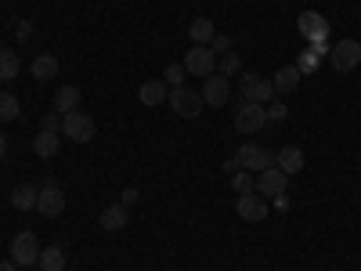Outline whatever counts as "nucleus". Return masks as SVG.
<instances>
[{"label": "nucleus", "instance_id": "1", "mask_svg": "<svg viewBox=\"0 0 361 271\" xmlns=\"http://www.w3.org/2000/svg\"><path fill=\"white\" fill-rule=\"evenodd\" d=\"M62 138L76 141V145H87V141H94V119H90L87 112H66L62 116Z\"/></svg>", "mask_w": 361, "mask_h": 271}, {"label": "nucleus", "instance_id": "12", "mask_svg": "<svg viewBox=\"0 0 361 271\" xmlns=\"http://www.w3.org/2000/svg\"><path fill=\"white\" fill-rule=\"evenodd\" d=\"M286 185H289V174H282L279 167H267V170H260V177H257V195H264V199L286 195Z\"/></svg>", "mask_w": 361, "mask_h": 271}, {"label": "nucleus", "instance_id": "13", "mask_svg": "<svg viewBox=\"0 0 361 271\" xmlns=\"http://www.w3.org/2000/svg\"><path fill=\"white\" fill-rule=\"evenodd\" d=\"M235 210H238V217L250 221V224L267 221V199H264V195H257V192H250V195H238V199H235Z\"/></svg>", "mask_w": 361, "mask_h": 271}, {"label": "nucleus", "instance_id": "2", "mask_svg": "<svg viewBox=\"0 0 361 271\" xmlns=\"http://www.w3.org/2000/svg\"><path fill=\"white\" fill-rule=\"evenodd\" d=\"M235 163H238V170H267V167H275V156L267 152V148H260L257 141H246V145H238V152H235Z\"/></svg>", "mask_w": 361, "mask_h": 271}, {"label": "nucleus", "instance_id": "25", "mask_svg": "<svg viewBox=\"0 0 361 271\" xmlns=\"http://www.w3.org/2000/svg\"><path fill=\"white\" fill-rule=\"evenodd\" d=\"M18 116H22L18 98L11 95V90H0V119H4V124H11V119H18Z\"/></svg>", "mask_w": 361, "mask_h": 271}, {"label": "nucleus", "instance_id": "11", "mask_svg": "<svg viewBox=\"0 0 361 271\" xmlns=\"http://www.w3.org/2000/svg\"><path fill=\"white\" fill-rule=\"evenodd\" d=\"M238 87H243V98L246 102H271V95H275V87H271V80H264L260 73H243V80H238Z\"/></svg>", "mask_w": 361, "mask_h": 271}, {"label": "nucleus", "instance_id": "20", "mask_svg": "<svg viewBox=\"0 0 361 271\" xmlns=\"http://www.w3.org/2000/svg\"><path fill=\"white\" fill-rule=\"evenodd\" d=\"M296 83H300V69H296V66H282V69L275 73V80H271L275 95H293Z\"/></svg>", "mask_w": 361, "mask_h": 271}, {"label": "nucleus", "instance_id": "10", "mask_svg": "<svg viewBox=\"0 0 361 271\" xmlns=\"http://www.w3.org/2000/svg\"><path fill=\"white\" fill-rule=\"evenodd\" d=\"M37 210L44 217H58L66 210V192L58 188V181H44L40 192H37Z\"/></svg>", "mask_w": 361, "mask_h": 271}, {"label": "nucleus", "instance_id": "28", "mask_svg": "<svg viewBox=\"0 0 361 271\" xmlns=\"http://www.w3.org/2000/svg\"><path fill=\"white\" fill-rule=\"evenodd\" d=\"M185 76H188V69H185V66H177V62L163 69V80H166V87H185Z\"/></svg>", "mask_w": 361, "mask_h": 271}, {"label": "nucleus", "instance_id": "23", "mask_svg": "<svg viewBox=\"0 0 361 271\" xmlns=\"http://www.w3.org/2000/svg\"><path fill=\"white\" fill-rule=\"evenodd\" d=\"M37 192H40V188H33V185L11 188V206H15V210H37Z\"/></svg>", "mask_w": 361, "mask_h": 271}, {"label": "nucleus", "instance_id": "14", "mask_svg": "<svg viewBox=\"0 0 361 271\" xmlns=\"http://www.w3.org/2000/svg\"><path fill=\"white\" fill-rule=\"evenodd\" d=\"M275 167L282 174H300V170H304V152H300L296 145H282L275 152Z\"/></svg>", "mask_w": 361, "mask_h": 271}, {"label": "nucleus", "instance_id": "16", "mask_svg": "<svg viewBox=\"0 0 361 271\" xmlns=\"http://www.w3.org/2000/svg\"><path fill=\"white\" fill-rule=\"evenodd\" d=\"M58 148H62V134H58V131H40V134L33 138V152H37L40 159L58 156Z\"/></svg>", "mask_w": 361, "mask_h": 271}, {"label": "nucleus", "instance_id": "7", "mask_svg": "<svg viewBox=\"0 0 361 271\" xmlns=\"http://www.w3.org/2000/svg\"><path fill=\"white\" fill-rule=\"evenodd\" d=\"M296 33L304 37L307 44L329 40V22H325L322 11H300V15H296Z\"/></svg>", "mask_w": 361, "mask_h": 271}, {"label": "nucleus", "instance_id": "34", "mask_svg": "<svg viewBox=\"0 0 361 271\" xmlns=\"http://www.w3.org/2000/svg\"><path fill=\"white\" fill-rule=\"evenodd\" d=\"M130 203H137V188H127L123 192V206H130Z\"/></svg>", "mask_w": 361, "mask_h": 271}, {"label": "nucleus", "instance_id": "5", "mask_svg": "<svg viewBox=\"0 0 361 271\" xmlns=\"http://www.w3.org/2000/svg\"><path fill=\"white\" fill-rule=\"evenodd\" d=\"M40 243H37V235L33 231H18L15 235V243H11V260L18 264V267H33V264H40Z\"/></svg>", "mask_w": 361, "mask_h": 271}, {"label": "nucleus", "instance_id": "36", "mask_svg": "<svg viewBox=\"0 0 361 271\" xmlns=\"http://www.w3.org/2000/svg\"><path fill=\"white\" fill-rule=\"evenodd\" d=\"M4 148H8V145H4V138H0V156H4Z\"/></svg>", "mask_w": 361, "mask_h": 271}, {"label": "nucleus", "instance_id": "6", "mask_svg": "<svg viewBox=\"0 0 361 271\" xmlns=\"http://www.w3.org/2000/svg\"><path fill=\"white\" fill-rule=\"evenodd\" d=\"M185 69H188V76L206 80L209 73H217V54L209 47H202V44H192V51L185 54Z\"/></svg>", "mask_w": 361, "mask_h": 271}, {"label": "nucleus", "instance_id": "30", "mask_svg": "<svg viewBox=\"0 0 361 271\" xmlns=\"http://www.w3.org/2000/svg\"><path fill=\"white\" fill-rule=\"evenodd\" d=\"M264 112H267V124H282V119L289 116V109H286L282 102H271V105H267Z\"/></svg>", "mask_w": 361, "mask_h": 271}, {"label": "nucleus", "instance_id": "27", "mask_svg": "<svg viewBox=\"0 0 361 271\" xmlns=\"http://www.w3.org/2000/svg\"><path fill=\"white\" fill-rule=\"evenodd\" d=\"M238 69H243V58H238L235 51H228V54H221V58H217V73H221V76H228V80H231Z\"/></svg>", "mask_w": 361, "mask_h": 271}, {"label": "nucleus", "instance_id": "3", "mask_svg": "<svg viewBox=\"0 0 361 271\" xmlns=\"http://www.w3.org/2000/svg\"><path fill=\"white\" fill-rule=\"evenodd\" d=\"M166 102H170V109H173L180 119H195V116L202 112V105H206L202 95H195L192 87H170V98H166Z\"/></svg>", "mask_w": 361, "mask_h": 271}, {"label": "nucleus", "instance_id": "26", "mask_svg": "<svg viewBox=\"0 0 361 271\" xmlns=\"http://www.w3.org/2000/svg\"><path fill=\"white\" fill-rule=\"evenodd\" d=\"M231 188H235V195H250V192H257V177L250 170H235L231 174Z\"/></svg>", "mask_w": 361, "mask_h": 271}, {"label": "nucleus", "instance_id": "19", "mask_svg": "<svg viewBox=\"0 0 361 271\" xmlns=\"http://www.w3.org/2000/svg\"><path fill=\"white\" fill-rule=\"evenodd\" d=\"M80 109V87L66 83V87H58V95H54V112H76Z\"/></svg>", "mask_w": 361, "mask_h": 271}, {"label": "nucleus", "instance_id": "22", "mask_svg": "<svg viewBox=\"0 0 361 271\" xmlns=\"http://www.w3.org/2000/svg\"><path fill=\"white\" fill-rule=\"evenodd\" d=\"M18 69H22V58H18V51H11V47H0V80H15V76H18Z\"/></svg>", "mask_w": 361, "mask_h": 271}, {"label": "nucleus", "instance_id": "35", "mask_svg": "<svg viewBox=\"0 0 361 271\" xmlns=\"http://www.w3.org/2000/svg\"><path fill=\"white\" fill-rule=\"evenodd\" d=\"M0 271H18V264L15 260H0Z\"/></svg>", "mask_w": 361, "mask_h": 271}, {"label": "nucleus", "instance_id": "4", "mask_svg": "<svg viewBox=\"0 0 361 271\" xmlns=\"http://www.w3.org/2000/svg\"><path fill=\"white\" fill-rule=\"evenodd\" d=\"M264 124H267L264 105L243 98V105L235 109V131H238V134H257V131H264Z\"/></svg>", "mask_w": 361, "mask_h": 271}, {"label": "nucleus", "instance_id": "15", "mask_svg": "<svg viewBox=\"0 0 361 271\" xmlns=\"http://www.w3.org/2000/svg\"><path fill=\"white\" fill-rule=\"evenodd\" d=\"M137 98H141V105H159V102L170 98V87H166V80H145Z\"/></svg>", "mask_w": 361, "mask_h": 271}, {"label": "nucleus", "instance_id": "24", "mask_svg": "<svg viewBox=\"0 0 361 271\" xmlns=\"http://www.w3.org/2000/svg\"><path fill=\"white\" fill-rule=\"evenodd\" d=\"M40 267L44 271H62L66 267V250L62 246H44L40 250Z\"/></svg>", "mask_w": 361, "mask_h": 271}, {"label": "nucleus", "instance_id": "17", "mask_svg": "<svg viewBox=\"0 0 361 271\" xmlns=\"http://www.w3.org/2000/svg\"><path fill=\"white\" fill-rule=\"evenodd\" d=\"M105 231H119V228H127L130 224V214H127V206L123 203H116V206H105L102 210V221H98Z\"/></svg>", "mask_w": 361, "mask_h": 271}, {"label": "nucleus", "instance_id": "33", "mask_svg": "<svg viewBox=\"0 0 361 271\" xmlns=\"http://www.w3.org/2000/svg\"><path fill=\"white\" fill-rule=\"evenodd\" d=\"M307 51H311V54H318V58H325V54L333 51V47H329V40H314V44H311Z\"/></svg>", "mask_w": 361, "mask_h": 271}, {"label": "nucleus", "instance_id": "32", "mask_svg": "<svg viewBox=\"0 0 361 271\" xmlns=\"http://www.w3.org/2000/svg\"><path fill=\"white\" fill-rule=\"evenodd\" d=\"M44 131H58V134H62V112H47L44 116Z\"/></svg>", "mask_w": 361, "mask_h": 271}, {"label": "nucleus", "instance_id": "29", "mask_svg": "<svg viewBox=\"0 0 361 271\" xmlns=\"http://www.w3.org/2000/svg\"><path fill=\"white\" fill-rule=\"evenodd\" d=\"M296 69H300V76H307V73H314V69H318V54L304 51V54L296 58Z\"/></svg>", "mask_w": 361, "mask_h": 271}, {"label": "nucleus", "instance_id": "8", "mask_svg": "<svg viewBox=\"0 0 361 271\" xmlns=\"http://www.w3.org/2000/svg\"><path fill=\"white\" fill-rule=\"evenodd\" d=\"M202 102H206L209 109L228 105V102H231V80L221 76V73H209L206 83H202Z\"/></svg>", "mask_w": 361, "mask_h": 271}, {"label": "nucleus", "instance_id": "9", "mask_svg": "<svg viewBox=\"0 0 361 271\" xmlns=\"http://www.w3.org/2000/svg\"><path fill=\"white\" fill-rule=\"evenodd\" d=\"M357 62H361V44L357 40H340V44H333V51H329V66H333L336 73H350Z\"/></svg>", "mask_w": 361, "mask_h": 271}, {"label": "nucleus", "instance_id": "31", "mask_svg": "<svg viewBox=\"0 0 361 271\" xmlns=\"http://www.w3.org/2000/svg\"><path fill=\"white\" fill-rule=\"evenodd\" d=\"M209 51H214L217 58H221V54H228V51H231V37H224V33H217L214 40H209Z\"/></svg>", "mask_w": 361, "mask_h": 271}, {"label": "nucleus", "instance_id": "21", "mask_svg": "<svg viewBox=\"0 0 361 271\" xmlns=\"http://www.w3.org/2000/svg\"><path fill=\"white\" fill-rule=\"evenodd\" d=\"M29 69H33V80H40V83H44V80H54V76H58V58H54V54H37Z\"/></svg>", "mask_w": 361, "mask_h": 271}, {"label": "nucleus", "instance_id": "18", "mask_svg": "<svg viewBox=\"0 0 361 271\" xmlns=\"http://www.w3.org/2000/svg\"><path fill=\"white\" fill-rule=\"evenodd\" d=\"M188 37H192V44L209 47V40L217 37V29H214V22H209L206 15H199V18H192V25H188Z\"/></svg>", "mask_w": 361, "mask_h": 271}]
</instances>
